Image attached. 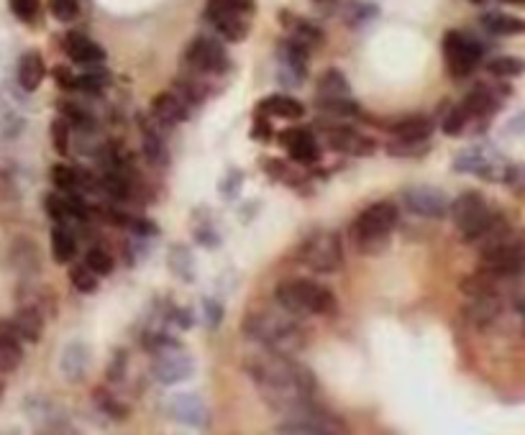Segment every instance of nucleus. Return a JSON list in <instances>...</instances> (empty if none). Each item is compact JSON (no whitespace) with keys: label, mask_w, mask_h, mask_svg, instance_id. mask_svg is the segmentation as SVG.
<instances>
[{"label":"nucleus","mask_w":525,"mask_h":435,"mask_svg":"<svg viewBox=\"0 0 525 435\" xmlns=\"http://www.w3.org/2000/svg\"><path fill=\"white\" fill-rule=\"evenodd\" d=\"M385 128L400 141H428V136L434 134L435 123L431 116H403L395 123H387Z\"/></svg>","instance_id":"nucleus-23"},{"label":"nucleus","mask_w":525,"mask_h":435,"mask_svg":"<svg viewBox=\"0 0 525 435\" xmlns=\"http://www.w3.org/2000/svg\"><path fill=\"white\" fill-rule=\"evenodd\" d=\"M169 267L185 282H193L196 279V261H193L190 249H185V246H172V251H169Z\"/></svg>","instance_id":"nucleus-33"},{"label":"nucleus","mask_w":525,"mask_h":435,"mask_svg":"<svg viewBox=\"0 0 525 435\" xmlns=\"http://www.w3.org/2000/svg\"><path fill=\"white\" fill-rule=\"evenodd\" d=\"M403 203H406V208L413 215L434 218V221L446 218L451 205L446 193L438 190V187H431V184H413V187H406L403 190Z\"/></svg>","instance_id":"nucleus-12"},{"label":"nucleus","mask_w":525,"mask_h":435,"mask_svg":"<svg viewBox=\"0 0 525 435\" xmlns=\"http://www.w3.org/2000/svg\"><path fill=\"white\" fill-rule=\"evenodd\" d=\"M249 376L272 410H285L292 415L302 407L313 405L310 397L315 392V376L290 356L272 354L264 359H252Z\"/></svg>","instance_id":"nucleus-1"},{"label":"nucleus","mask_w":525,"mask_h":435,"mask_svg":"<svg viewBox=\"0 0 525 435\" xmlns=\"http://www.w3.org/2000/svg\"><path fill=\"white\" fill-rule=\"evenodd\" d=\"M274 300L290 316H323L336 313L339 302L329 287L310 279H287L274 287Z\"/></svg>","instance_id":"nucleus-5"},{"label":"nucleus","mask_w":525,"mask_h":435,"mask_svg":"<svg viewBox=\"0 0 525 435\" xmlns=\"http://www.w3.org/2000/svg\"><path fill=\"white\" fill-rule=\"evenodd\" d=\"M110 85V72L98 67V64H88V70L82 75H77V90L82 92H103Z\"/></svg>","instance_id":"nucleus-32"},{"label":"nucleus","mask_w":525,"mask_h":435,"mask_svg":"<svg viewBox=\"0 0 525 435\" xmlns=\"http://www.w3.org/2000/svg\"><path fill=\"white\" fill-rule=\"evenodd\" d=\"M397 205L390 200H382L369 205L357 215V221L348 228V236L354 241L359 254H382L390 246V236L397 225Z\"/></svg>","instance_id":"nucleus-4"},{"label":"nucleus","mask_w":525,"mask_h":435,"mask_svg":"<svg viewBox=\"0 0 525 435\" xmlns=\"http://www.w3.org/2000/svg\"><path fill=\"white\" fill-rule=\"evenodd\" d=\"M441 49H444L446 70L456 80L472 75L482 61V44L477 39H472L469 33H464V31H446L444 42H441Z\"/></svg>","instance_id":"nucleus-9"},{"label":"nucleus","mask_w":525,"mask_h":435,"mask_svg":"<svg viewBox=\"0 0 525 435\" xmlns=\"http://www.w3.org/2000/svg\"><path fill=\"white\" fill-rule=\"evenodd\" d=\"M259 116L267 118H285V120H301L305 116V106L301 100L290 98V95H270L256 106Z\"/></svg>","instance_id":"nucleus-25"},{"label":"nucleus","mask_w":525,"mask_h":435,"mask_svg":"<svg viewBox=\"0 0 525 435\" xmlns=\"http://www.w3.org/2000/svg\"><path fill=\"white\" fill-rule=\"evenodd\" d=\"M351 85L344 77V72L339 70H329L326 75L320 77L318 82V98H315V106L320 113H329L336 118H346V116H361L359 106L354 103L351 98Z\"/></svg>","instance_id":"nucleus-8"},{"label":"nucleus","mask_w":525,"mask_h":435,"mask_svg":"<svg viewBox=\"0 0 525 435\" xmlns=\"http://www.w3.org/2000/svg\"><path fill=\"white\" fill-rule=\"evenodd\" d=\"M151 118L165 126H177L190 118V103L180 92H159L151 100Z\"/></svg>","instance_id":"nucleus-17"},{"label":"nucleus","mask_w":525,"mask_h":435,"mask_svg":"<svg viewBox=\"0 0 525 435\" xmlns=\"http://www.w3.org/2000/svg\"><path fill=\"white\" fill-rule=\"evenodd\" d=\"M466 113H464V108L462 106H453L446 113V118H444V123H441V128H444V134L446 136H459L462 131H464V126H466Z\"/></svg>","instance_id":"nucleus-41"},{"label":"nucleus","mask_w":525,"mask_h":435,"mask_svg":"<svg viewBox=\"0 0 525 435\" xmlns=\"http://www.w3.org/2000/svg\"><path fill=\"white\" fill-rule=\"evenodd\" d=\"M482 243L480 270L497 279H515L525 274V236L515 233L508 225H500Z\"/></svg>","instance_id":"nucleus-2"},{"label":"nucleus","mask_w":525,"mask_h":435,"mask_svg":"<svg viewBox=\"0 0 525 435\" xmlns=\"http://www.w3.org/2000/svg\"><path fill=\"white\" fill-rule=\"evenodd\" d=\"M141 149L147 162L154 166H167L169 165V149H167L165 138L159 136V131L151 126L149 118H141Z\"/></svg>","instance_id":"nucleus-27"},{"label":"nucleus","mask_w":525,"mask_h":435,"mask_svg":"<svg viewBox=\"0 0 525 435\" xmlns=\"http://www.w3.org/2000/svg\"><path fill=\"white\" fill-rule=\"evenodd\" d=\"M172 317H175V323H177L180 328H190V326H193V313H190V310H175Z\"/></svg>","instance_id":"nucleus-48"},{"label":"nucleus","mask_w":525,"mask_h":435,"mask_svg":"<svg viewBox=\"0 0 525 435\" xmlns=\"http://www.w3.org/2000/svg\"><path fill=\"white\" fill-rule=\"evenodd\" d=\"M8 5H11V14L21 21V24H39V18H42V3L39 0H8Z\"/></svg>","instance_id":"nucleus-35"},{"label":"nucleus","mask_w":525,"mask_h":435,"mask_svg":"<svg viewBox=\"0 0 525 435\" xmlns=\"http://www.w3.org/2000/svg\"><path fill=\"white\" fill-rule=\"evenodd\" d=\"M185 64L197 75H225L231 70V57L213 36H196L185 49Z\"/></svg>","instance_id":"nucleus-10"},{"label":"nucleus","mask_w":525,"mask_h":435,"mask_svg":"<svg viewBox=\"0 0 525 435\" xmlns=\"http://www.w3.org/2000/svg\"><path fill=\"white\" fill-rule=\"evenodd\" d=\"M14 328L15 333L21 336V341H29V344H39V338H42V333H44V313L36 307V305H21L18 310H15L14 316Z\"/></svg>","instance_id":"nucleus-24"},{"label":"nucleus","mask_w":525,"mask_h":435,"mask_svg":"<svg viewBox=\"0 0 525 435\" xmlns=\"http://www.w3.org/2000/svg\"><path fill=\"white\" fill-rule=\"evenodd\" d=\"M54 82L62 90H77V75L70 72V67H54Z\"/></svg>","instance_id":"nucleus-47"},{"label":"nucleus","mask_w":525,"mask_h":435,"mask_svg":"<svg viewBox=\"0 0 525 435\" xmlns=\"http://www.w3.org/2000/svg\"><path fill=\"white\" fill-rule=\"evenodd\" d=\"M92 397H95V405L100 407L103 412H108L110 418H116V421H120V418H126V415H129V410H126V407H120L119 402H116V400H113L110 394H105L103 390H98L95 394H92Z\"/></svg>","instance_id":"nucleus-43"},{"label":"nucleus","mask_w":525,"mask_h":435,"mask_svg":"<svg viewBox=\"0 0 525 435\" xmlns=\"http://www.w3.org/2000/svg\"><path fill=\"white\" fill-rule=\"evenodd\" d=\"M277 430L280 433H341L346 430V425L339 418H330L329 412H320L313 405H308L292 412V418L282 422Z\"/></svg>","instance_id":"nucleus-14"},{"label":"nucleus","mask_w":525,"mask_h":435,"mask_svg":"<svg viewBox=\"0 0 525 435\" xmlns=\"http://www.w3.org/2000/svg\"><path fill=\"white\" fill-rule=\"evenodd\" d=\"M502 3H511V5H525V0H502Z\"/></svg>","instance_id":"nucleus-51"},{"label":"nucleus","mask_w":525,"mask_h":435,"mask_svg":"<svg viewBox=\"0 0 525 435\" xmlns=\"http://www.w3.org/2000/svg\"><path fill=\"white\" fill-rule=\"evenodd\" d=\"M205 18H208L210 26L221 33V39L231 42V44L243 42L252 31V14L241 11V8L225 3V0H208Z\"/></svg>","instance_id":"nucleus-11"},{"label":"nucleus","mask_w":525,"mask_h":435,"mask_svg":"<svg viewBox=\"0 0 525 435\" xmlns=\"http://www.w3.org/2000/svg\"><path fill=\"white\" fill-rule=\"evenodd\" d=\"M24 361V345L21 336L15 333L11 320H0V372L11 374Z\"/></svg>","instance_id":"nucleus-21"},{"label":"nucleus","mask_w":525,"mask_h":435,"mask_svg":"<svg viewBox=\"0 0 525 435\" xmlns=\"http://www.w3.org/2000/svg\"><path fill=\"white\" fill-rule=\"evenodd\" d=\"M169 412L175 421L185 422L190 428H205L210 422V412L205 402L197 394H177L169 402Z\"/></svg>","instance_id":"nucleus-19"},{"label":"nucleus","mask_w":525,"mask_h":435,"mask_svg":"<svg viewBox=\"0 0 525 435\" xmlns=\"http://www.w3.org/2000/svg\"><path fill=\"white\" fill-rule=\"evenodd\" d=\"M482 26L495 33V36H515V33H525V18L518 15L500 14V11H490L480 18Z\"/></svg>","instance_id":"nucleus-31"},{"label":"nucleus","mask_w":525,"mask_h":435,"mask_svg":"<svg viewBox=\"0 0 525 435\" xmlns=\"http://www.w3.org/2000/svg\"><path fill=\"white\" fill-rule=\"evenodd\" d=\"M272 134H274V131H272L270 118H267V116H259V113H256L254 126H252V138H254V141H262V144H267V141L272 138Z\"/></svg>","instance_id":"nucleus-45"},{"label":"nucleus","mask_w":525,"mask_h":435,"mask_svg":"<svg viewBox=\"0 0 525 435\" xmlns=\"http://www.w3.org/2000/svg\"><path fill=\"white\" fill-rule=\"evenodd\" d=\"M77 256L75 233L64 223H57L52 228V259L57 264H70Z\"/></svg>","instance_id":"nucleus-30"},{"label":"nucleus","mask_w":525,"mask_h":435,"mask_svg":"<svg viewBox=\"0 0 525 435\" xmlns=\"http://www.w3.org/2000/svg\"><path fill=\"white\" fill-rule=\"evenodd\" d=\"M225 3H231V5H236L241 11H246V14L254 15L256 11V0H225Z\"/></svg>","instance_id":"nucleus-49"},{"label":"nucleus","mask_w":525,"mask_h":435,"mask_svg":"<svg viewBox=\"0 0 525 435\" xmlns=\"http://www.w3.org/2000/svg\"><path fill=\"white\" fill-rule=\"evenodd\" d=\"M329 147L339 154H348V156H369L375 151V141L341 126V128L329 131Z\"/></svg>","instance_id":"nucleus-22"},{"label":"nucleus","mask_w":525,"mask_h":435,"mask_svg":"<svg viewBox=\"0 0 525 435\" xmlns=\"http://www.w3.org/2000/svg\"><path fill=\"white\" fill-rule=\"evenodd\" d=\"M60 113L70 126H77V128H91L92 126L91 113L85 108L77 106V103H60Z\"/></svg>","instance_id":"nucleus-39"},{"label":"nucleus","mask_w":525,"mask_h":435,"mask_svg":"<svg viewBox=\"0 0 525 435\" xmlns=\"http://www.w3.org/2000/svg\"><path fill=\"white\" fill-rule=\"evenodd\" d=\"M451 221L456 223L459 233L464 236L466 243H474V241H482L484 236H490L492 231H497L500 225H505V221L497 215L482 193H462L453 203L449 205Z\"/></svg>","instance_id":"nucleus-6"},{"label":"nucleus","mask_w":525,"mask_h":435,"mask_svg":"<svg viewBox=\"0 0 525 435\" xmlns=\"http://www.w3.org/2000/svg\"><path fill=\"white\" fill-rule=\"evenodd\" d=\"M49 134H52V147L57 149V154L67 156V151H70V123L62 116L54 118L49 126Z\"/></svg>","instance_id":"nucleus-38"},{"label":"nucleus","mask_w":525,"mask_h":435,"mask_svg":"<svg viewBox=\"0 0 525 435\" xmlns=\"http://www.w3.org/2000/svg\"><path fill=\"white\" fill-rule=\"evenodd\" d=\"M487 72L500 80H511V77H520L525 72V60L520 57H495L487 61Z\"/></svg>","instance_id":"nucleus-34"},{"label":"nucleus","mask_w":525,"mask_h":435,"mask_svg":"<svg viewBox=\"0 0 525 435\" xmlns=\"http://www.w3.org/2000/svg\"><path fill=\"white\" fill-rule=\"evenodd\" d=\"M85 264L91 267L98 277H105V274H110L113 267H116V259L105 251L103 246H92L91 251L85 254Z\"/></svg>","instance_id":"nucleus-37"},{"label":"nucleus","mask_w":525,"mask_h":435,"mask_svg":"<svg viewBox=\"0 0 525 435\" xmlns=\"http://www.w3.org/2000/svg\"><path fill=\"white\" fill-rule=\"evenodd\" d=\"M469 3H477V5H482V3H484V0H469Z\"/></svg>","instance_id":"nucleus-52"},{"label":"nucleus","mask_w":525,"mask_h":435,"mask_svg":"<svg viewBox=\"0 0 525 435\" xmlns=\"http://www.w3.org/2000/svg\"><path fill=\"white\" fill-rule=\"evenodd\" d=\"M60 369L67 382H72V384L82 382L91 372V348H88V344H82V341L67 344V348L62 351Z\"/></svg>","instance_id":"nucleus-20"},{"label":"nucleus","mask_w":525,"mask_h":435,"mask_svg":"<svg viewBox=\"0 0 525 435\" xmlns=\"http://www.w3.org/2000/svg\"><path fill=\"white\" fill-rule=\"evenodd\" d=\"M462 108H464L466 118H487V116H492L500 108V100L492 95L490 88H477V90H472L466 95Z\"/></svg>","instance_id":"nucleus-29"},{"label":"nucleus","mask_w":525,"mask_h":435,"mask_svg":"<svg viewBox=\"0 0 525 435\" xmlns=\"http://www.w3.org/2000/svg\"><path fill=\"white\" fill-rule=\"evenodd\" d=\"M46 77V64L44 57L39 52H26L21 60H18V70H15V80L18 85L26 92L39 90V85L44 82Z\"/></svg>","instance_id":"nucleus-26"},{"label":"nucleus","mask_w":525,"mask_h":435,"mask_svg":"<svg viewBox=\"0 0 525 435\" xmlns=\"http://www.w3.org/2000/svg\"><path fill=\"white\" fill-rule=\"evenodd\" d=\"M64 54L77 64H103L105 61V49L98 42H92L88 33H80V31H70L64 36Z\"/></svg>","instance_id":"nucleus-18"},{"label":"nucleus","mask_w":525,"mask_h":435,"mask_svg":"<svg viewBox=\"0 0 525 435\" xmlns=\"http://www.w3.org/2000/svg\"><path fill=\"white\" fill-rule=\"evenodd\" d=\"M70 282L77 292H85L91 295L98 289V274L88 267V264H80V267H70Z\"/></svg>","instance_id":"nucleus-36"},{"label":"nucleus","mask_w":525,"mask_h":435,"mask_svg":"<svg viewBox=\"0 0 525 435\" xmlns=\"http://www.w3.org/2000/svg\"><path fill=\"white\" fill-rule=\"evenodd\" d=\"M515 310L520 313V316L525 317V295H520V298H515Z\"/></svg>","instance_id":"nucleus-50"},{"label":"nucleus","mask_w":525,"mask_h":435,"mask_svg":"<svg viewBox=\"0 0 525 435\" xmlns=\"http://www.w3.org/2000/svg\"><path fill=\"white\" fill-rule=\"evenodd\" d=\"M453 169L466 172V175H480L482 180H502V175L508 172L500 166V156L487 147H472V149L462 151L453 159Z\"/></svg>","instance_id":"nucleus-15"},{"label":"nucleus","mask_w":525,"mask_h":435,"mask_svg":"<svg viewBox=\"0 0 525 435\" xmlns=\"http://www.w3.org/2000/svg\"><path fill=\"white\" fill-rule=\"evenodd\" d=\"M243 333L256 344L270 348V354H282V356H292L305 345V333L301 326L292 317L272 313V310L252 313L243 320Z\"/></svg>","instance_id":"nucleus-3"},{"label":"nucleus","mask_w":525,"mask_h":435,"mask_svg":"<svg viewBox=\"0 0 525 435\" xmlns=\"http://www.w3.org/2000/svg\"><path fill=\"white\" fill-rule=\"evenodd\" d=\"M298 261L315 274H333L344 264V246L333 231H313L298 249Z\"/></svg>","instance_id":"nucleus-7"},{"label":"nucleus","mask_w":525,"mask_h":435,"mask_svg":"<svg viewBox=\"0 0 525 435\" xmlns=\"http://www.w3.org/2000/svg\"><path fill=\"white\" fill-rule=\"evenodd\" d=\"M49 11L52 15L62 21V24H70L75 21L80 14V0H49Z\"/></svg>","instance_id":"nucleus-40"},{"label":"nucleus","mask_w":525,"mask_h":435,"mask_svg":"<svg viewBox=\"0 0 525 435\" xmlns=\"http://www.w3.org/2000/svg\"><path fill=\"white\" fill-rule=\"evenodd\" d=\"M392 156H397V159H403V156H420L423 151H428V144L425 141H395L387 147Z\"/></svg>","instance_id":"nucleus-42"},{"label":"nucleus","mask_w":525,"mask_h":435,"mask_svg":"<svg viewBox=\"0 0 525 435\" xmlns=\"http://www.w3.org/2000/svg\"><path fill=\"white\" fill-rule=\"evenodd\" d=\"M280 144L285 147L287 156L302 166L318 165L320 159V147H318V138H315L308 128H285L280 134Z\"/></svg>","instance_id":"nucleus-16"},{"label":"nucleus","mask_w":525,"mask_h":435,"mask_svg":"<svg viewBox=\"0 0 525 435\" xmlns=\"http://www.w3.org/2000/svg\"><path fill=\"white\" fill-rule=\"evenodd\" d=\"M280 24H285L287 31H290L287 39L298 42V44H302L305 49H313V46H318L323 42V31L318 29L315 24H310V21H305V18L290 15L285 11V14H280Z\"/></svg>","instance_id":"nucleus-28"},{"label":"nucleus","mask_w":525,"mask_h":435,"mask_svg":"<svg viewBox=\"0 0 525 435\" xmlns=\"http://www.w3.org/2000/svg\"><path fill=\"white\" fill-rule=\"evenodd\" d=\"M203 307H205V317H208L210 328H218V326L224 323V307L213 300V298H205V300H203Z\"/></svg>","instance_id":"nucleus-46"},{"label":"nucleus","mask_w":525,"mask_h":435,"mask_svg":"<svg viewBox=\"0 0 525 435\" xmlns=\"http://www.w3.org/2000/svg\"><path fill=\"white\" fill-rule=\"evenodd\" d=\"M151 372L157 376V382H162L167 387L187 382L196 374V364L187 354H182L180 345H172L165 351H157V359L151 364Z\"/></svg>","instance_id":"nucleus-13"},{"label":"nucleus","mask_w":525,"mask_h":435,"mask_svg":"<svg viewBox=\"0 0 525 435\" xmlns=\"http://www.w3.org/2000/svg\"><path fill=\"white\" fill-rule=\"evenodd\" d=\"M126 228H131L138 239H151V236H157V233H159V228L151 223L149 218H129Z\"/></svg>","instance_id":"nucleus-44"},{"label":"nucleus","mask_w":525,"mask_h":435,"mask_svg":"<svg viewBox=\"0 0 525 435\" xmlns=\"http://www.w3.org/2000/svg\"><path fill=\"white\" fill-rule=\"evenodd\" d=\"M0 394H3V382H0Z\"/></svg>","instance_id":"nucleus-53"}]
</instances>
